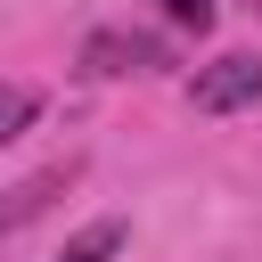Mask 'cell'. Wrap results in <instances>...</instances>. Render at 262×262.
<instances>
[{
    "mask_svg": "<svg viewBox=\"0 0 262 262\" xmlns=\"http://www.w3.org/2000/svg\"><path fill=\"white\" fill-rule=\"evenodd\" d=\"M254 98H262V57H254V49H229V57L196 66V82H188V106H196V115H237V106H254Z\"/></svg>",
    "mask_w": 262,
    "mask_h": 262,
    "instance_id": "6da1fadb",
    "label": "cell"
},
{
    "mask_svg": "<svg viewBox=\"0 0 262 262\" xmlns=\"http://www.w3.org/2000/svg\"><path fill=\"white\" fill-rule=\"evenodd\" d=\"M82 66H90V74H164L172 49H164L156 33H123V25H106V33L82 41Z\"/></svg>",
    "mask_w": 262,
    "mask_h": 262,
    "instance_id": "7a4b0ae2",
    "label": "cell"
},
{
    "mask_svg": "<svg viewBox=\"0 0 262 262\" xmlns=\"http://www.w3.org/2000/svg\"><path fill=\"white\" fill-rule=\"evenodd\" d=\"M115 254H123V221L106 213V221H90V229H74L57 262H115Z\"/></svg>",
    "mask_w": 262,
    "mask_h": 262,
    "instance_id": "3957f363",
    "label": "cell"
},
{
    "mask_svg": "<svg viewBox=\"0 0 262 262\" xmlns=\"http://www.w3.org/2000/svg\"><path fill=\"white\" fill-rule=\"evenodd\" d=\"M41 115V98L25 90V82H8V106H0V139H25V123Z\"/></svg>",
    "mask_w": 262,
    "mask_h": 262,
    "instance_id": "277c9868",
    "label": "cell"
},
{
    "mask_svg": "<svg viewBox=\"0 0 262 262\" xmlns=\"http://www.w3.org/2000/svg\"><path fill=\"white\" fill-rule=\"evenodd\" d=\"M156 8H164L172 25H188V33H205V25H213V0H156Z\"/></svg>",
    "mask_w": 262,
    "mask_h": 262,
    "instance_id": "5b68a950",
    "label": "cell"
}]
</instances>
